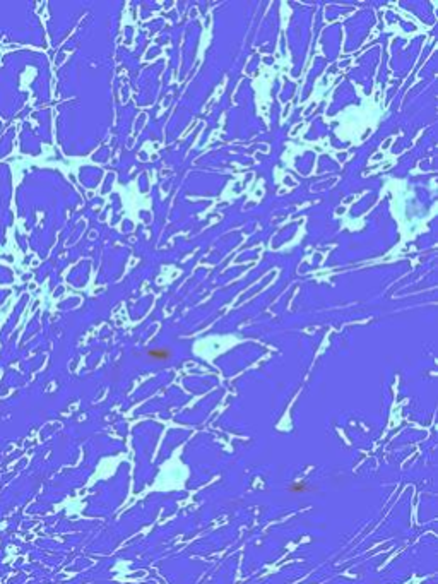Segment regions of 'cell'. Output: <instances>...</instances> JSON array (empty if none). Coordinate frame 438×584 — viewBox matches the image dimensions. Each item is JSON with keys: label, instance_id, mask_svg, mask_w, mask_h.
Listing matches in <instances>:
<instances>
[{"label": "cell", "instance_id": "6da1fadb", "mask_svg": "<svg viewBox=\"0 0 438 584\" xmlns=\"http://www.w3.org/2000/svg\"><path fill=\"white\" fill-rule=\"evenodd\" d=\"M151 355L154 358H168V351H161V353H159V351H152Z\"/></svg>", "mask_w": 438, "mask_h": 584}]
</instances>
